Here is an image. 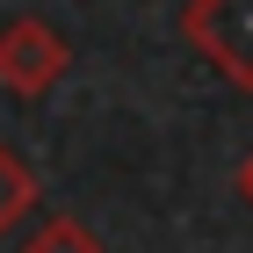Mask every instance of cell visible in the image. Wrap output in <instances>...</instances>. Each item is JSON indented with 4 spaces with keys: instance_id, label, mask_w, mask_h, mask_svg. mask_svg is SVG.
<instances>
[{
    "instance_id": "cell-4",
    "label": "cell",
    "mask_w": 253,
    "mask_h": 253,
    "mask_svg": "<svg viewBox=\"0 0 253 253\" xmlns=\"http://www.w3.org/2000/svg\"><path fill=\"white\" fill-rule=\"evenodd\" d=\"M22 253H101V239H94V224H87V217L58 210V217H43L37 232L22 239Z\"/></svg>"
},
{
    "instance_id": "cell-5",
    "label": "cell",
    "mask_w": 253,
    "mask_h": 253,
    "mask_svg": "<svg viewBox=\"0 0 253 253\" xmlns=\"http://www.w3.org/2000/svg\"><path fill=\"white\" fill-rule=\"evenodd\" d=\"M239 195L253 203V152H246V167H239Z\"/></svg>"
},
{
    "instance_id": "cell-2",
    "label": "cell",
    "mask_w": 253,
    "mask_h": 253,
    "mask_svg": "<svg viewBox=\"0 0 253 253\" xmlns=\"http://www.w3.org/2000/svg\"><path fill=\"white\" fill-rule=\"evenodd\" d=\"M65 73H73V43H65L43 15H7L0 22V94L37 101V94H51Z\"/></svg>"
},
{
    "instance_id": "cell-1",
    "label": "cell",
    "mask_w": 253,
    "mask_h": 253,
    "mask_svg": "<svg viewBox=\"0 0 253 253\" xmlns=\"http://www.w3.org/2000/svg\"><path fill=\"white\" fill-rule=\"evenodd\" d=\"M181 37L195 43V58L224 87L253 94V0H188L181 7Z\"/></svg>"
},
{
    "instance_id": "cell-3",
    "label": "cell",
    "mask_w": 253,
    "mask_h": 253,
    "mask_svg": "<svg viewBox=\"0 0 253 253\" xmlns=\"http://www.w3.org/2000/svg\"><path fill=\"white\" fill-rule=\"evenodd\" d=\"M29 210H37V174H29V159L0 137V239L15 232Z\"/></svg>"
}]
</instances>
